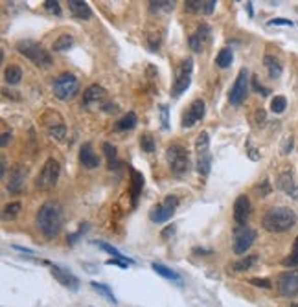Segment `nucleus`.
Returning a JSON list of instances; mask_svg holds the SVG:
<instances>
[{
    "label": "nucleus",
    "mask_w": 298,
    "mask_h": 307,
    "mask_svg": "<svg viewBox=\"0 0 298 307\" xmlns=\"http://www.w3.org/2000/svg\"><path fill=\"white\" fill-rule=\"evenodd\" d=\"M63 219H65V213H63L61 204L57 201H48L39 208L35 222H37V228L46 239H53L61 232Z\"/></svg>",
    "instance_id": "obj_1"
},
{
    "label": "nucleus",
    "mask_w": 298,
    "mask_h": 307,
    "mask_svg": "<svg viewBox=\"0 0 298 307\" xmlns=\"http://www.w3.org/2000/svg\"><path fill=\"white\" fill-rule=\"evenodd\" d=\"M296 222V213L287 206H275L265 212L263 219H261V227L267 232L273 234H280V232H287L294 227Z\"/></svg>",
    "instance_id": "obj_2"
},
{
    "label": "nucleus",
    "mask_w": 298,
    "mask_h": 307,
    "mask_svg": "<svg viewBox=\"0 0 298 307\" xmlns=\"http://www.w3.org/2000/svg\"><path fill=\"white\" fill-rule=\"evenodd\" d=\"M166 156H168V162H170V170L173 173V177L177 179H182L189 173V153L184 146L180 144H173V146L168 147L166 151Z\"/></svg>",
    "instance_id": "obj_3"
},
{
    "label": "nucleus",
    "mask_w": 298,
    "mask_h": 307,
    "mask_svg": "<svg viewBox=\"0 0 298 307\" xmlns=\"http://www.w3.org/2000/svg\"><path fill=\"white\" fill-rule=\"evenodd\" d=\"M17 50H19L20 55L28 57L33 65L41 66V68H48V66L52 65V55H50V52L44 50V48L39 43H35V41H30V39L19 41V43H17Z\"/></svg>",
    "instance_id": "obj_4"
},
{
    "label": "nucleus",
    "mask_w": 298,
    "mask_h": 307,
    "mask_svg": "<svg viewBox=\"0 0 298 307\" xmlns=\"http://www.w3.org/2000/svg\"><path fill=\"white\" fill-rule=\"evenodd\" d=\"M195 153H197V173L206 177L212 170V153H210V134L201 131L195 138Z\"/></svg>",
    "instance_id": "obj_5"
},
{
    "label": "nucleus",
    "mask_w": 298,
    "mask_h": 307,
    "mask_svg": "<svg viewBox=\"0 0 298 307\" xmlns=\"http://www.w3.org/2000/svg\"><path fill=\"white\" fill-rule=\"evenodd\" d=\"M52 89H53V96H56L57 99L66 101V99H72L77 94V90H79V79H77L74 74H70V72H63V74H59V76L53 79Z\"/></svg>",
    "instance_id": "obj_6"
},
{
    "label": "nucleus",
    "mask_w": 298,
    "mask_h": 307,
    "mask_svg": "<svg viewBox=\"0 0 298 307\" xmlns=\"http://www.w3.org/2000/svg\"><path fill=\"white\" fill-rule=\"evenodd\" d=\"M59 175H61V165H59V162H57L56 158H48V160L44 162L41 173H39L37 179H35V188L43 189V191L56 188Z\"/></svg>",
    "instance_id": "obj_7"
},
{
    "label": "nucleus",
    "mask_w": 298,
    "mask_h": 307,
    "mask_svg": "<svg viewBox=\"0 0 298 307\" xmlns=\"http://www.w3.org/2000/svg\"><path fill=\"white\" fill-rule=\"evenodd\" d=\"M43 123H44V129H46V134L52 140H57V142H63L66 136V125H65V120L59 113L56 110H46L43 114Z\"/></svg>",
    "instance_id": "obj_8"
},
{
    "label": "nucleus",
    "mask_w": 298,
    "mask_h": 307,
    "mask_svg": "<svg viewBox=\"0 0 298 307\" xmlns=\"http://www.w3.org/2000/svg\"><path fill=\"white\" fill-rule=\"evenodd\" d=\"M192 72H194V59L188 57L180 63L179 70H177V77L173 81V89H171V96L179 98L180 94H184L188 90L189 83H192Z\"/></svg>",
    "instance_id": "obj_9"
},
{
    "label": "nucleus",
    "mask_w": 298,
    "mask_h": 307,
    "mask_svg": "<svg viewBox=\"0 0 298 307\" xmlns=\"http://www.w3.org/2000/svg\"><path fill=\"white\" fill-rule=\"evenodd\" d=\"M177 206H179V197L177 195H168L160 204L153 206L151 212H149V219L153 222H156V225L170 221L173 217V213H175Z\"/></svg>",
    "instance_id": "obj_10"
},
{
    "label": "nucleus",
    "mask_w": 298,
    "mask_h": 307,
    "mask_svg": "<svg viewBox=\"0 0 298 307\" xmlns=\"http://www.w3.org/2000/svg\"><path fill=\"white\" fill-rule=\"evenodd\" d=\"M247 92H249V70L247 68H241L237 72V77L232 85L230 92H228V101L230 105L237 107V105L243 103V99L247 98Z\"/></svg>",
    "instance_id": "obj_11"
},
{
    "label": "nucleus",
    "mask_w": 298,
    "mask_h": 307,
    "mask_svg": "<svg viewBox=\"0 0 298 307\" xmlns=\"http://www.w3.org/2000/svg\"><path fill=\"white\" fill-rule=\"evenodd\" d=\"M256 241V230H252L251 227H236L234 230V252L237 256H243Z\"/></svg>",
    "instance_id": "obj_12"
},
{
    "label": "nucleus",
    "mask_w": 298,
    "mask_h": 307,
    "mask_svg": "<svg viewBox=\"0 0 298 307\" xmlns=\"http://www.w3.org/2000/svg\"><path fill=\"white\" fill-rule=\"evenodd\" d=\"M278 293L285 298L298 296V270H289L278 276Z\"/></svg>",
    "instance_id": "obj_13"
},
{
    "label": "nucleus",
    "mask_w": 298,
    "mask_h": 307,
    "mask_svg": "<svg viewBox=\"0 0 298 307\" xmlns=\"http://www.w3.org/2000/svg\"><path fill=\"white\" fill-rule=\"evenodd\" d=\"M204 113H206V103H204V99L197 98L192 101V105L188 107L184 114H182V127L189 129L194 127L195 123L201 122L204 118Z\"/></svg>",
    "instance_id": "obj_14"
},
{
    "label": "nucleus",
    "mask_w": 298,
    "mask_h": 307,
    "mask_svg": "<svg viewBox=\"0 0 298 307\" xmlns=\"http://www.w3.org/2000/svg\"><path fill=\"white\" fill-rule=\"evenodd\" d=\"M251 212H252L251 199L247 197V195H239L236 199V203H234V221L237 222V227H245L249 217H251Z\"/></svg>",
    "instance_id": "obj_15"
},
{
    "label": "nucleus",
    "mask_w": 298,
    "mask_h": 307,
    "mask_svg": "<svg viewBox=\"0 0 298 307\" xmlns=\"http://www.w3.org/2000/svg\"><path fill=\"white\" fill-rule=\"evenodd\" d=\"M105 101H107V90L101 85H90L89 89L83 92V101H81V105H83L85 109H89L92 105H99V107H101Z\"/></svg>",
    "instance_id": "obj_16"
},
{
    "label": "nucleus",
    "mask_w": 298,
    "mask_h": 307,
    "mask_svg": "<svg viewBox=\"0 0 298 307\" xmlns=\"http://www.w3.org/2000/svg\"><path fill=\"white\" fill-rule=\"evenodd\" d=\"M210 33H212V30H210L208 24H204V22L199 24L197 30H195V32L192 33V35H189V39H188L189 48H192L194 52H203V46H204V43L208 41Z\"/></svg>",
    "instance_id": "obj_17"
},
{
    "label": "nucleus",
    "mask_w": 298,
    "mask_h": 307,
    "mask_svg": "<svg viewBox=\"0 0 298 307\" xmlns=\"http://www.w3.org/2000/svg\"><path fill=\"white\" fill-rule=\"evenodd\" d=\"M52 276L63 285V287L70 289V291H77V289H79V280L72 274L70 270L63 269L59 265H52Z\"/></svg>",
    "instance_id": "obj_18"
},
{
    "label": "nucleus",
    "mask_w": 298,
    "mask_h": 307,
    "mask_svg": "<svg viewBox=\"0 0 298 307\" xmlns=\"http://www.w3.org/2000/svg\"><path fill=\"white\" fill-rule=\"evenodd\" d=\"M79 162L85 170H96L99 168V156L94 153V147L92 144H83L79 149Z\"/></svg>",
    "instance_id": "obj_19"
},
{
    "label": "nucleus",
    "mask_w": 298,
    "mask_h": 307,
    "mask_svg": "<svg viewBox=\"0 0 298 307\" xmlns=\"http://www.w3.org/2000/svg\"><path fill=\"white\" fill-rule=\"evenodd\" d=\"M278 186L284 193H287L289 197H293L294 201H298V184L291 171H284V173L278 177Z\"/></svg>",
    "instance_id": "obj_20"
},
{
    "label": "nucleus",
    "mask_w": 298,
    "mask_h": 307,
    "mask_svg": "<svg viewBox=\"0 0 298 307\" xmlns=\"http://www.w3.org/2000/svg\"><path fill=\"white\" fill-rule=\"evenodd\" d=\"M26 173H28V170H26L24 165H15L13 170H11L10 182H8V189H10L11 193H19L20 189H22L24 179H26Z\"/></svg>",
    "instance_id": "obj_21"
},
{
    "label": "nucleus",
    "mask_w": 298,
    "mask_h": 307,
    "mask_svg": "<svg viewBox=\"0 0 298 307\" xmlns=\"http://www.w3.org/2000/svg\"><path fill=\"white\" fill-rule=\"evenodd\" d=\"M68 10H70L72 17L79 20H89L92 19V10L90 6L83 0H68Z\"/></svg>",
    "instance_id": "obj_22"
},
{
    "label": "nucleus",
    "mask_w": 298,
    "mask_h": 307,
    "mask_svg": "<svg viewBox=\"0 0 298 307\" xmlns=\"http://www.w3.org/2000/svg\"><path fill=\"white\" fill-rule=\"evenodd\" d=\"M129 175H131V203L132 206H137L138 197H140L144 188V177L142 173H138V171L132 170V168H129Z\"/></svg>",
    "instance_id": "obj_23"
},
{
    "label": "nucleus",
    "mask_w": 298,
    "mask_h": 307,
    "mask_svg": "<svg viewBox=\"0 0 298 307\" xmlns=\"http://www.w3.org/2000/svg\"><path fill=\"white\" fill-rule=\"evenodd\" d=\"M151 269L155 270L158 276H162V278L170 280V282H173V284H177V285H182V278L177 274L175 270L168 269L166 265H162V263H151Z\"/></svg>",
    "instance_id": "obj_24"
},
{
    "label": "nucleus",
    "mask_w": 298,
    "mask_h": 307,
    "mask_svg": "<svg viewBox=\"0 0 298 307\" xmlns=\"http://www.w3.org/2000/svg\"><path fill=\"white\" fill-rule=\"evenodd\" d=\"M103 153H105V158H107V168L111 171L113 170H118L120 168V160H118V153H116V147L113 144L105 142L103 144Z\"/></svg>",
    "instance_id": "obj_25"
},
{
    "label": "nucleus",
    "mask_w": 298,
    "mask_h": 307,
    "mask_svg": "<svg viewBox=\"0 0 298 307\" xmlns=\"http://www.w3.org/2000/svg\"><path fill=\"white\" fill-rule=\"evenodd\" d=\"M263 65L267 66V70H269V76L273 79H278L282 76V63L278 61V57L275 55H265L263 57Z\"/></svg>",
    "instance_id": "obj_26"
},
{
    "label": "nucleus",
    "mask_w": 298,
    "mask_h": 307,
    "mask_svg": "<svg viewBox=\"0 0 298 307\" xmlns=\"http://www.w3.org/2000/svg\"><path fill=\"white\" fill-rule=\"evenodd\" d=\"M22 79V68L17 65H10L4 70V81L8 85H19Z\"/></svg>",
    "instance_id": "obj_27"
},
{
    "label": "nucleus",
    "mask_w": 298,
    "mask_h": 307,
    "mask_svg": "<svg viewBox=\"0 0 298 307\" xmlns=\"http://www.w3.org/2000/svg\"><path fill=\"white\" fill-rule=\"evenodd\" d=\"M137 123H138V118H137V114L132 113H127L125 116H123L122 120H118L116 122V125H114V129L116 131H131V129L137 127Z\"/></svg>",
    "instance_id": "obj_28"
},
{
    "label": "nucleus",
    "mask_w": 298,
    "mask_h": 307,
    "mask_svg": "<svg viewBox=\"0 0 298 307\" xmlns=\"http://www.w3.org/2000/svg\"><path fill=\"white\" fill-rule=\"evenodd\" d=\"M258 256L252 254V256H245V258H241L239 261H236V263L232 265V270L234 272H243V270H249L251 267H254L256 263H258Z\"/></svg>",
    "instance_id": "obj_29"
},
{
    "label": "nucleus",
    "mask_w": 298,
    "mask_h": 307,
    "mask_svg": "<svg viewBox=\"0 0 298 307\" xmlns=\"http://www.w3.org/2000/svg\"><path fill=\"white\" fill-rule=\"evenodd\" d=\"M74 46V37H72L70 33H63L59 37L56 39V43H53V52H65V50H70Z\"/></svg>",
    "instance_id": "obj_30"
},
{
    "label": "nucleus",
    "mask_w": 298,
    "mask_h": 307,
    "mask_svg": "<svg viewBox=\"0 0 298 307\" xmlns=\"http://www.w3.org/2000/svg\"><path fill=\"white\" fill-rule=\"evenodd\" d=\"M232 61H234V52H232V48H221L218 57H215V65H218L219 68H228V66L232 65Z\"/></svg>",
    "instance_id": "obj_31"
},
{
    "label": "nucleus",
    "mask_w": 298,
    "mask_h": 307,
    "mask_svg": "<svg viewBox=\"0 0 298 307\" xmlns=\"http://www.w3.org/2000/svg\"><path fill=\"white\" fill-rule=\"evenodd\" d=\"M96 245L99 246V248H103L105 252H109L111 256H113L114 260H123V261H129V263H134V261L132 260H129L127 256H123L122 252L118 250V248H116V246H113V245H109V243H105V241H96Z\"/></svg>",
    "instance_id": "obj_32"
},
{
    "label": "nucleus",
    "mask_w": 298,
    "mask_h": 307,
    "mask_svg": "<svg viewBox=\"0 0 298 307\" xmlns=\"http://www.w3.org/2000/svg\"><path fill=\"white\" fill-rule=\"evenodd\" d=\"M285 109H287V99H285V96H275L273 101H270V110L276 114H282Z\"/></svg>",
    "instance_id": "obj_33"
},
{
    "label": "nucleus",
    "mask_w": 298,
    "mask_h": 307,
    "mask_svg": "<svg viewBox=\"0 0 298 307\" xmlns=\"http://www.w3.org/2000/svg\"><path fill=\"white\" fill-rule=\"evenodd\" d=\"M282 263H284V267H298V236L293 243V250H291V254H289Z\"/></svg>",
    "instance_id": "obj_34"
},
{
    "label": "nucleus",
    "mask_w": 298,
    "mask_h": 307,
    "mask_svg": "<svg viewBox=\"0 0 298 307\" xmlns=\"http://www.w3.org/2000/svg\"><path fill=\"white\" fill-rule=\"evenodd\" d=\"M140 147H142V151L144 153H153L155 151V147H156V144H155V138L151 136V134H142L140 136Z\"/></svg>",
    "instance_id": "obj_35"
},
{
    "label": "nucleus",
    "mask_w": 298,
    "mask_h": 307,
    "mask_svg": "<svg viewBox=\"0 0 298 307\" xmlns=\"http://www.w3.org/2000/svg\"><path fill=\"white\" fill-rule=\"evenodd\" d=\"M20 208H22V206H20V203L8 204V206L4 208V212H2V219H6V221H8V219H15L17 215H19Z\"/></svg>",
    "instance_id": "obj_36"
},
{
    "label": "nucleus",
    "mask_w": 298,
    "mask_h": 307,
    "mask_svg": "<svg viewBox=\"0 0 298 307\" xmlns=\"http://www.w3.org/2000/svg\"><path fill=\"white\" fill-rule=\"evenodd\" d=\"M92 289H94V291H98V293H101V294H105V296L109 298L111 302L113 303H118V300H116V298H114V294H113V291H111L109 289V285H105V284H98V282H92Z\"/></svg>",
    "instance_id": "obj_37"
},
{
    "label": "nucleus",
    "mask_w": 298,
    "mask_h": 307,
    "mask_svg": "<svg viewBox=\"0 0 298 307\" xmlns=\"http://www.w3.org/2000/svg\"><path fill=\"white\" fill-rule=\"evenodd\" d=\"M188 11H203L206 10V0H186L184 2Z\"/></svg>",
    "instance_id": "obj_38"
},
{
    "label": "nucleus",
    "mask_w": 298,
    "mask_h": 307,
    "mask_svg": "<svg viewBox=\"0 0 298 307\" xmlns=\"http://www.w3.org/2000/svg\"><path fill=\"white\" fill-rule=\"evenodd\" d=\"M149 6H151V11H171L173 10V6H175V2H170V0H158V2H149Z\"/></svg>",
    "instance_id": "obj_39"
},
{
    "label": "nucleus",
    "mask_w": 298,
    "mask_h": 307,
    "mask_svg": "<svg viewBox=\"0 0 298 307\" xmlns=\"http://www.w3.org/2000/svg\"><path fill=\"white\" fill-rule=\"evenodd\" d=\"M44 8H46L48 11L56 13L57 17L61 15V6H59V2H57V0H46V2H44Z\"/></svg>",
    "instance_id": "obj_40"
},
{
    "label": "nucleus",
    "mask_w": 298,
    "mask_h": 307,
    "mask_svg": "<svg viewBox=\"0 0 298 307\" xmlns=\"http://www.w3.org/2000/svg\"><path fill=\"white\" fill-rule=\"evenodd\" d=\"M160 120H162V129H170V118H168V113H170V109H168V105H160Z\"/></svg>",
    "instance_id": "obj_41"
},
{
    "label": "nucleus",
    "mask_w": 298,
    "mask_h": 307,
    "mask_svg": "<svg viewBox=\"0 0 298 307\" xmlns=\"http://www.w3.org/2000/svg\"><path fill=\"white\" fill-rule=\"evenodd\" d=\"M252 89H254L256 92H260L261 96H269V94H270V90H269V89H265V87L260 83V81H258V77H256V76L252 77Z\"/></svg>",
    "instance_id": "obj_42"
},
{
    "label": "nucleus",
    "mask_w": 298,
    "mask_h": 307,
    "mask_svg": "<svg viewBox=\"0 0 298 307\" xmlns=\"http://www.w3.org/2000/svg\"><path fill=\"white\" fill-rule=\"evenodd\" d=\"M79 230L76 232V234H70V236L66 237V241L70 243V245H74V243H76V239H79V236L81 234H83V232H87V228H89V225H87V222H83V225H79Z\"/></svg>",
    "instance_id": "obj_43"
},
{
    "label": "nucleus",
    "mask_w": 298,
    "mask_h": 307,
    "mask_svg": "<svg viewBox=\"0 0 298 307\" xmlns=\"http://www.w3.org/2000/svg\"><path fill=\"white\" fill-rule=\"evenodd\" d=\"M256 189H258V191H260V195L261 197H265V195H269L270 193V182H269V179H265L263 182H260V184L256 186Z\"/></svg>",
    "instance_id": "obj_44"
},
{
    "label": "nucleus",
    "mask_w": 298,
    "mask_h": 307,
    "mask_svg": "<svg viewBox=\"0 0 298 307\" xmlns=\"http://www.w3.org/2000/svg\"><path fill=\"white\" fill-rule=\"evenodd\" d=\"M251 284L256 285V287H263V289L273 287V285H270V282H269L267 278H252V280H251Z\"/></svg>",
    "instance_id": "obj_45"
},
{
    "label": "nucleus",
    "mask_w": 298,
    "mask_h": 307,
    "mask_svg": "<svg viewBox=\"0 0 298 307\" xmlns=\"http://www.w3.org/2000/svg\"><path fill=\"white\" fill-rule=\"evenodd\" d=\"M101 110H103V113H116V110H118V105L116 103H111V101H105L103 105H101Z\"/></svg>",
    "instance_id": "obj_46"
},
{
    "label": "nucleus",
    "mask_w": 298,
    "mask_h": 307,
    "mask_svg": "<svg viewBox=\"0 0 298 307\" xmlns=\"http://www.w3.org/2000/svg\"><path fill=\"white\" fill-rule=\"evenodd\" d=\"M270 26H293V22H291V20H287V19H273L270 20Z\"/></svg>",
    "instance_id": "obj_47"
},
{
    "label": "nucleus",
    "mask_w": 298,
    "mask_h": 307,
    "mask_svg": "<svg viewBox=\"0 0 298 307\" xmlns=\"http://www.w3.org/2000/svg\"><path fill=\"white\" fill-rule=\"evenodd\" d=\"M293 146H294V140H293V136H289L287 140H285V144H284V147H282V153L284 155H287L291 149H293Z\"/></svg>",
    "instance_id": "obj_48"
},
{
    "label": "nucleus",
    "mask_w": 298,
    "mask_h": 307,
    "mask_svg": "<svg viewBox=\"0 0 298 307\" xmlns=\"http://www.w3.org/2000/svg\"><path fill=\"white\" fill-rule=\"evenodd\" d=\"M107 265H118V267H122V269H127V265H131V263H129V261L114 260V258H111V260H107Z\"/></svg>",
    "instance_id": "obj_49"
},
{
    "label": "nucleus",
    "mask_w": 298,
    "mask_h": 307,
    "mask_svg": "<svg viewBox=\"0 0 298 307\" xmlns=\"http://www.w3.org/2000/svg\"><path fill=\"white\" fill-rule=\"evenodd\" d=\"M265 118H267V116H265V110H263V109H258V110H256V123H258V125H263V123H265Z\"/></svg>",
    "instance_id": "obj_50"
},
{
    "label": "nucleus",
    "mask_w": 298,
    "mask_h": 307,
    "mask_svg": "<svg viewBox=\"0 0 298 307\" xmlns=\"http://www.w3.org/2000/svg\"><path fill=\"white\" fill-rule=\"evenodd\" d=\"M247 147H249V156H251V160H260V155H258V149L251 146V142H247Z\"/></svg>",
    "instance_id": "obj_51"
},
{
    "label": "nucleus",
    "mask_w": 298,
    "mask_h": 307,
    "mask_svg": "<svg viewBox=\"0 0 298 307\" xmlns=\"http://www.w3.org/2000/svg\"><path fill=\"white\" fill-rule=\"evenodd\" d=\"M10 140H11V132H4V134H2V140H0V146L6 147Z\"/></svg>",
    "instance_id": "obj_52"
},
{
    "label": "nucleus",
    "mask_w": 298,
    "mask_h": 307,
    "mask_svg": "<svg viewBox=\"0 0 298 307\" xmlns=\"http://www.w3.org/2000/svg\"><path fill=\"white\" fill-rule=\"evenodd\" d=\"M173 232H175V225H170V227H168L164 232H162V237H164V239H166V237H168V236H171V234H173Z\"/></svg>",
    "instance_id": "obj_53"
},
{
    "label": "nucleus",
    "mask_w": 298,
    "mask_h": 307,
    "mask_svg": "<svg viewBox=\"0 0 298 307\" xmlns=\"http://www.w3.org/2000/svg\"><path fill=\"white\" fill-rule=\"evenodd\" d=\"M245 8H247V13H249V17H252V15H254V11H252V2H247Z\"/></svg>",
    "instance_id": "obj_54"
},
{
    "label": "nucleus",
    "mask_w": 298,
    "mask_h": 307,
    "mask_svg": "<svg viewBox=\"0 0 298 307\" xmlns=\"http://www.w3.org/2000/svg\"><path fill=\"white\" fill-rule=\"evenodd\" d=\"M13 248H17V250H20V252H26V254H32V250H30V248H24V246H19V245H15Z\"/></svg>",
    "instance_id": "obj_55"
},
{
    "label": "nucleus",
    "mask_w": 298,
    "mask_h": 307,
    "mask_svg": "<svg viewBox=\"0 0 298 307\" xmlns=\"http://www.w3.org/2000/svg\"><path fill=\"white\" fill-rule=\"evenodd\" d=\"M0 175H6V160H2V170H0Z\"/></svg>",
    "instance_id": "obj_56"
},
{
    "label": "nucleus",
    "mask_w": 298,
    "mask_h": 307,
    "mask_svg": "<svg viewBox=\"0 0 298 307\" xmlns=\"http://www.w3.org/2000/svg\"><path fill=\"white\" fill-rule=\"evenodd\" d=\"M291 307H298V303H293V305H291Z\"/></svg>",
    "instance_id": "obj_57"
}]
</instances>
